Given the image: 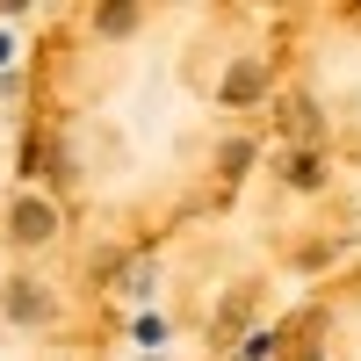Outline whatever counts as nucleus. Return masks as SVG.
Listing matches in <instances>:
<instances>
[{
	"instance_id": "1",
	"label": "nucleus",
	"mask_w": 361,
	"mask_h": 361,
	"mask_svg": "<svg viewBox=\"0 0 361 361\" xmlns=\"http://www.w3.org/2000/svg\"><path fill=\"white\" fill-rule=\"evenodd\" d=\"M15 224H22L29 238H44V231H51V209H37V202H22V209H15Z\"/></svg>"
}]
</instances>
